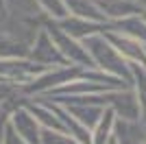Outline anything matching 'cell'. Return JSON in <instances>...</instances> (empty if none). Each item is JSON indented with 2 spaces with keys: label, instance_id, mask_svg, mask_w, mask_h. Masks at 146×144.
Instances as JSON below:
<instances>
[{
  "label": "cell",
  "instance_id": "obj_1",
  "mask_svg": "<svg viewBox=\"0 0 146 144\" xmlns=\"http://www.w3.org/2000/svg\"><path fill=\"white\" fill-rule=\"evenodd\" d=\"M100 7H103V13H111V15H131L137 11L135 5L120 2V0H105V2H100Z\"/></svg>",
  "mask_w": 146,
  "mask_h": 144
},
{
  "label": "cell",
  "instance_id": "obj_2",
  "mask_svg": "<svg viewBox=\"0 0 146 144\" xmlns=\"http://www.w3.org/2000/svg\"><path fill=\"white\" fill-rule=\"evenodd\" d=\"M68 5H70V9H72L74 13H79L83 18H87V15H90V18H98V11L87 0H68Z\"/></svg>",
  "mask_w": 146,
  "mask_h": 144
}]
</instances>
